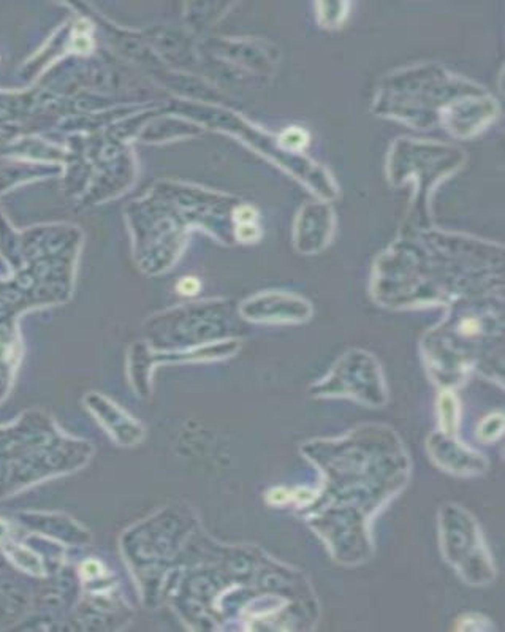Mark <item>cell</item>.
I'll return each instance as SVG.
<instances>
[{
    "instance_id": "cell-1",
    "label": "cell",
    "mask_w": 505,
    "mask_h": 632,
    "mask_svg": "<svg viewBox=\"0 0 505 632\" xmlns=\"http://www.w3.org/2000/svg\"><path fill=\"white\" fill-rule=\"evenodd\" d=\"M178 288H179V292L184 293V295H193V293L198 292L200 284H198L197 279H195V277H186V279H182L179 282Z\"/></svg>"
},
{
    "instance_id": "cell-2",
    "label": "cell",
    "mask_w": 505,
    "mask_h": 632,
    "mask_svg": "<svg viewBox=\"0 0 505 632\" xmlns=\"http://www.w3.org/2000/svg\"><path fill=\"white\" fill-rule=\"evenodd\" d=\"M238 233H239V238H243V239H254L255 236H257V230H255V227L252 225V224H241L239 225V229H238Z\"/></svg>"
},
{
    "instance_id": "cell-3",
    "label": "cell",
    "mask_w": 505,
    "mask_h": 632,
    "mask_svg": "<svg viewBox=\"0 0 505 632\" xmlns=\"http://www.w3.org/2000/svg\"><path fill=\"white\" fill-rule=\"evenodd\" d=\"M100 571H102V567L95 561H89L84 566V575H87V577H95L97 574H100Z\"/></svg>"
}]
</instances>
